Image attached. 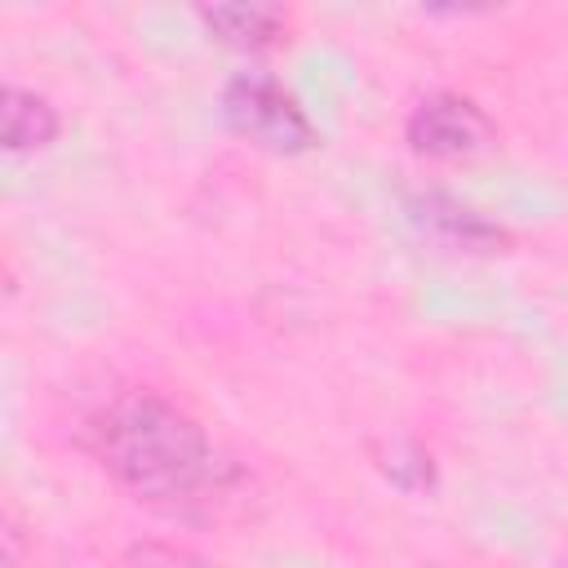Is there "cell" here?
<instances>
[{
  "mask_svg": "<svg viewBox=\"0 0 568 568\" xmlns=\"http://www.w3.org/2000/svg\"><path fill=\"white\" fill-rule=\"evenodd\" d=\"M58 129H62V115L44 93L22 89V84H4V93H0L4 151H44L58 138Z\"/></svg>",
  "mask_w": 568,
  "mask_h": 568,
  "instance_id": "8992f818",
  "label": "cell"
},
{
  "mask_svg": "<svg viewBox=\"0 0 568 568\" xmlns=\"http://www.w3.org/2000/svg\"><path fill=\"white\" fill-rule=\"evenodd\" d=\"M497 120L457 89H435L404 115V142L422 160H479L497 146Z\"/></svg>",
  "mask_w": 568,
  "mask_h": 568,
  "instance_id": "3957f363",
  "label": "cell"
},
{
  "mask_svg": "<svg viewBox=\"0 0 568 568\" xmlns=\"http://www.w3.org/2000/svg\"><path fill=\"white\" fill-rule=\"evenodd\" d=\"M84 439L120 488L155 506L191 501L217 475V453L200 417L151 386L115 390L89 417Z\"/></svg>",
  "mask_w": 568,
  "mask_h": 568,
  "instance_id": "6da1fadb",
  "label": "cell"
},
{
  "mask_svg": "<svg viewBox=\"0 0 568 568\" xmlns=\"http://www.w3.org/2000/svg\"><path fill=\"white\" fill-rule=\"evenodd\" d=\"M559 568H568V559H559Z\"/></svg>",
  "mask_w": 568,
  "mask_h": 568,
  "instance_id": "ba28073f",
  "label": "cell"
},
{
  "mask_svg": "<svg viewBox=\"0 0 568 568\" xmlns=\"http://www.w3.org/2000/svg\"><path fill=\"white\" fill-rule=\"evenodd\" d=\"M195 22L209 31V40L235 49V53H266L288 44L293 13L284 4L266 0H222V4H195Z\"/></svg>",
  "mask_w": 568,
  "mask_h": 568,
  "instance_id": "5b68a950",
  "label": "cell"
},
{
  "mask_svg": "<svg viewBox=\"0 0 568 568\" xmlns=\"http://www.w3.org/2000/svg\"><path fill=\"white\" fill-rule=\"evenodd\" d=\"M408 222L417 226L422 240L439 244L444 253H462V257H497L510 248V231L488 217L484 209L448 195V191H417L404 204Z\"/></svg>",
  "mask_w": 568,
  "mask_h": 568,
  "instance_id": "277c9868",
  "label": "cell"
},
{
  "mask_svg": "<svg viewBox=\"0 0 568 568\" xmlns=\"http://www.w3.org/2000/svg\"><path fill=\"white\" fill-rule=\"evenodd\" d=\"M217 111L235 138H244L248 146H257L266 155H306L320 142L306 106L271 71L226 75V84L217 93Z\"/></svg>",
  "mask_w": 568,
  "mask_h": 568,
  "instance_id": "7a4b0ae2",
  "label": "cell"
},
{
  "mask_svg": "<svg viewBox=\"0 0 568 568\" xmlns=\"http://www.w3.org/2000/svg\"><path fill=\"white\" fill-rule=\"evenodd\" d=\"M377 466H382V475H386L395 488H404V493H426V488H435V462H430V453H426L417 439H390L386 453H377Z\"/></svg>",
  "mask_w": 568,
  "mask_h": 568,
  "instance_id": "52a82bcc",
  "label": "cell"
}]
</instances>
